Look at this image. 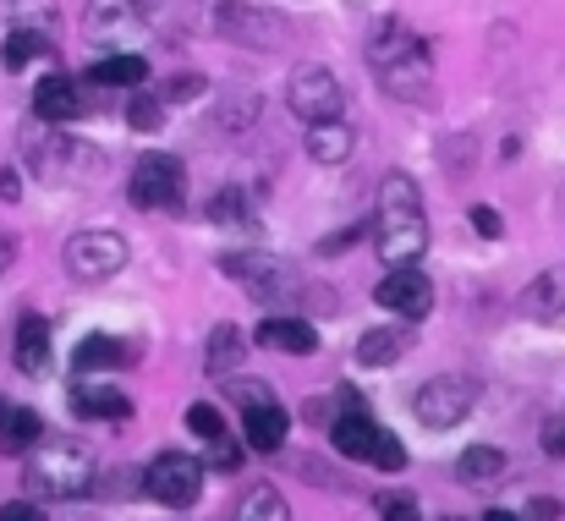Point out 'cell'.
<instances>
[{"label": "cell", "instance_id": "1", "mask_svg": "<svg viewBox=\"0 0 565 521\" xmlns=\"http://www.w3.org/2000/svg\"><path fill=\"white\" fill-rule=\"evenodd\" d=\"M379 242V258L395 269V264H417L423 247H428V214H423V192L406 171L384 176V192H379V220L369 225Z\"/></svg>", "mask_w": 565, "mask_h": 521}, {"label": "cell", "instance_id": "2", "mask_svg": "<svg viewBox=\"0 0 565 521\" xmlns=\"http://www.w3.org/2000/svg\"><path fill=\"white\" fill-rule=\"evenodd\" d=\"M369 66H374L379 88L401 105H428L434 99V61H428V44L406 28H379V39L369 44Z\"/></svg>", "mask_w": 565, "mask_h": 521}, {"label": "cell", "instance_id": "3", "mask_svg": "<svg viewBox=\"0 0 565 521\" xmlns=\"http://www.w3.org/2000/svg\"><path fill=\"white\" fill-rule=\"evenodd\" d=\"M28 450H33V461H28V489H33V495L77 500V495L88 489V478H94L88 445H77V439H66V434H55V439L39 434Z\"/></svg>", "mask_w": 565, "mask_h": 521}, {"label": "cell", "instance_id": "4", "mask_svg": "<svg viewBox=\"0 0 565 521\" xmlns=\"http://www.w3.org/2000/svg\"><path fill=\"white\" fill-rule=\"evenodd\" d=\"M188 28L198 33H220L236 44H280L286 39V22L269 17L264 6H247V0H188Z\"/></svg>", "mask_w": 565, "mask_h": 521}, {"label": "cell", "instance_id": "5", "mask_svg": "<svg viewBox=\"0 0 565 521\" xmlns=\"http://www.w3.org/2000/svg\"><path fill=\"white\" fill-rule=\"evenodd\" d=\"M61 264H66V275H72V280L99 286V280H110V275H121V269H127V236H121V231H105V225L77 231V236L61 247Z\"/></svg>", "mask_w": 565, "mask_h": 521}, {"label": "cell", "instance_id": "6", "mask_svg": "<svg viewBox=\"0 0 565 521\" xmlns=\"http://www.w3.org/2000/svg\"><path fill=\"white\" fill-rule=\"evenodd\" d=\"M143 495L160 500L166 511H188V506H198V495H203V467L192 456H182V450H166V456L149 461Z\"/></svg>", "mask_w": 565, "mask_h": 521}, {"label": "cell", "instance_id": "7", "mask_svg": "<svg viewBox=\"0 0 565 521\" xmlns=\"http://www.w3.org/2000/svg\"><path fill=\"white\" fill-rule=\"evenodd\" d=\"M417 423L423 428H456V423H467V412L478 406V384L467 379V373H439V379H428L423 390H417Z\"/></svg>", "mask_w": 565, "mask_h": 521}, {"label": "cell", "instance_id": "8", "mask_svg": "<svg viewBox=\"0 0 565 521\" xmlns=\"http://www.w3.org/2000/svg\"><path fill=\"white\" fill-rule=\"evenodd\" d=\"M188 198V166L177 155H143L132 166V203L138 209H182Z\"/></svg>", "mask_w": 565, "mask_h": 521}, {"label": "cell", "instance_id": "9", "mask_svg": "<svg viewBox=\"0 0 565 521\" xmlns=\"http://www.w3.org/2000/svg\"><path fill=\"white\" fill-rule=\"evenodd\" d=\"M286 94H291V110H297L302 121H330V116L347 110V88H341L335 72H324V66H297L291 83H286Z\"/></svg>", "mask_w": 565, "mask_h": 521}, {"label": "cell", "instance_id": "10", "mask_svg": "<svg viewBox=\"0 0 565 521\" xmlns=\"http://www.w3.org/2000/svg\"><path fill=\"white\" fill-rule=\"evenodd\" d=\"M374 302L384 313H395V319H423V313L434 308V286H428V275H417L412 264H395V275H384L374 286Z\"/></svg>", "mask_w": 565, "mask_h": 521}, {"label": "cell", "instance_id": "11", "mask_svg": "<svg viewBox=\"0 0 565 521\" xmlns=\"http://www.w3.org/2000/svg\"><path fill=\"white\" fill-rule=\"evenodd\" d=\"M220 269L236 280V286H247V291H264V297H275V291H291V269L280 264V258H269V253H225L220 258Z\"/></svg>", "mask_w": 565, "mask_h": 521}, {"label": "cell", "instance_id": "12", "mask_svg": "<svg viewBox=\"0 0 565 521\" xmlns=\"http://www.w3.org/2000/svg\"><path fill=\"white\" fill-rule=\"evenodd\" d=\"M83 28H88L94 39H105V44H127V39L143 28V17H138V0H88Z\"/></svg>", "mask_w": 565, "mask_h": 521}, {"label": "cell", "instance_id": "13", "mask_svg": "<svg viewBox=\"0 0 565 521\" xmlns=\"http://www.w3.org/2000/svg\"><path fill=\"white\" fill-rule=\"evenodd\" d=\"M313 132H308V155L319 160V166H347L352 155H358V132L341 121V116H330V121H308Z\"/></svg>", "mask_w": 565, "mask_h": 521}, {"label": "cell", "instance_id": "14", "mask_svg": "<svg viewBox=\"0 0 565 521\" xmlns=\"http://www.w3.org/2000/svg\"><path fill=\"white\" fill-rule=\"evenodd\" d=\"M286 428H291V423H286V406H275V395L247 406V450L275 456V450L286 445Z\"/></svg>", "mask_w": 565, "mask_h": 521}, {"label": "cell", "instance_id": "15", "mask_svg": "<svg viewBox=\"0 0 565 521\" xmlns=\"http://www.w3.org/2000/svg\"><path fill=\"white\" fill-rule=\"evenodd\" d=\"M330 439H335V450L347 456V461H369V450H374V439H379V428H374V417L363 412V406H347L335 423H330Z\"/></svg>", "mask_w": 565, "mask_h": 521}, {"label": "cell", "instance_id": "16", "mask_svg": "<svg viewBox=\"0 0 565 521\" xmlns=\"http://www.w3.org/2000/svg\"><path fill=\"white\" fill-rule=\"evenodd\" d=\"M132 357H138V347H127L116 336H83L77 351H72V368L77 373H105V368H132Z\"/></svg>", "mask_w": 565, "mask_h": 521}, {"label": "cell", "instance_id": "17", "mask_svg": "<svg viewBox=\"0 0 565 521\" xmlns=\"http://www.w3.org/2000/svg\"><path fill=\"white\" fill-rule=\"evenodd\" d=\"M33 110H39V121H72V116H83V94H77L72 77L55 72L33 88Z\"/></svg>", "mask_w": 565, "mask_h": 521}, {"label": "cell", "instance_id": "18", "mask_svg": "<svg viewBox=\"0 0 565 521\" xmlns=\"http://www.w3.org/2000/svg\"><path fill=\"white\" fill-rule=\"evenodd\" d=\"M17 368L28 379L50 368V319L44 313H22V325H17Z\"/></svg>", "mask_w": 565, "mask_h": 521}, {"label": "cell", "instance_id": "19", "mask_svg": "<svg viewBox=\"0 0 565 521\" xmlns=\"http://www.w3.org/2000/svg\"><path fill=\"white\" fill-rule=\"evenodd\" d=\"M258 347L308 357V351H319V330H313L308 319H264V325H258Z\"/></svg>", "mask_w": 565, "mask_h": 521}, {"label": "cell", "instance_id": "20", "mask_svg": "<svg viewBox=\"0 0 565 521\" xmlns=\"http://www.w3.org/2000/svg\"><path fill=\"white\" fill-rule=\"evenodd\" d=\"M72 412H77V417H127L132 401H127L121 390H110V384H88V379L77 373V384H72Z\"/></svg>", "mask_w": 565, "mask_h": 521}, {"label": "cell", "instance_id": "21", "mask_svg": "<svg viewBox=\"0 0 565 521\" xmlns=\"http://www.w3.org/2000/svg\"><path fill=\"white\" fill-rule=\"evenodd\" d=\"M88 77H94V83H105V88H138V83L149 77V61H143L138 50H116V55H105Z\"/></svg>", "mask_w": 565, "mask_h": 521}, {"label": "cell", "instance_id": "22", "mask_svg": "<svg viewBox=\"0 0 565 521\" xmlns=\"http://www.w3.org/2000/svg\"><path fill=\"white\" fill-rule=\"evenodd\" d=\"M412 351V330H369L363 341H358V362H369V368H390L395 357H406Z\"/></svg>", "mask_w": 565, "mask_h": 521}, {"label": "cell", "instance_id": "23", "mask_svg": "<svg viewBox=\"0 0 565 521\" xmlns=\"http://www.w3.org/2000/svg\"><path fill=\"white\" fill-rule=\"evenodd\" d=\"M561 308H565V286L555 269L539 275V280L522 291V313H533V319H561Z\"/></svg>", "mask_w": 565, "mask_h": 521}, {"label": "cell", "instance_id": "24", "mask_svg": "<svg viewBox=\"0 0 565 521\" xmlns=\"http://www.w3.org/2000/svg\"><path fill=\"white\" fill-rule=\"evenodd\" d=\"M505 472V450L500 445H472V450H461V461H456V478L461 483H489V478H500Z\"/></svg>", "mask_w": 565, "mask_h": 521}, {"label": "cell", "instance_id": "25", "mask_svg": "<svg viewBox=\"0 0 565 521\" xmlns=\"http://www.w3.org/2000/svg\"><path fill=\"white\" fill-rule=\"evenodd\" d=\"M39 434H44V428H39V412H28V406H6V417H0V445H6L11 456L28 450Z\"/></svg>", "mask_w": 565, "mask_h": 521}, {"label": "cell", "instance_id": "26", "mask_svg": "<svg viewBox=\"0 0 565 521\" xmlns=\"http://www.w3.org/2000/svg\"><path fill=\"white\" fill-rule=\"evenodd\" d=\"M242 351H247V341H242L231 325H220V330L209 336V347H203V357H209V373H236Z\"/></svg>", "mask_w": 565, "mask_h": 521}, {"label": "cell", "instance_id": "27", "mask_svg": "<svg viewBox=\"0 0 565 521\" xmlns=\"http://www.w3.org/2000/svg\"><path fill=\"white\" fill-rule=\"evenodd\" d=\"M236 517L253 521V517H269V521H286V500L269 489V483H258V489H247L242 500H236Z\"/></svg>", "mask_w": 565, "mask_h": 521}, {"label": "cell", "instance_id": "28", "mask_svg": "<svg viewBox=\"0 0 565 521\" xmlns=\"http://www.w3.org/2000/svg\"><path fill=\"white\" fill-rule=\"evenodd\" d=\"M209 220H225V225H236V220H253V203H247V192H242V187H225V192L209 203Z\"/></svg>", "mask_w": 565, "mask_h": 521}, {"label": "cell", "instance_id": "29", "mask_svg": "<svg viewBox=\"0 0 565 521\" xmlns=\"http://www.w3.org/2000/svg\"><path fill=\"white\" fill-rule=\"evenodd\" d=\"M160 121H166L160 94H154V99H127V127H132V132H160Z\"/></svg>", "mask_w": 565, "mask_h": 521}, {"label": "cell", "instance_id": "30", "mask_svg": "<svg viewBox=\"0 0 565 521\" xmlns=\"http://www.w3.org/2000/svg\"><path fill=\"white\" fill-rule=\"evenodd\" d=\"M33 55H39V33H33V28H17V33L6 39V72H22Z\"/></svg>", "mask_w": 565, "mask_h": 521}, {"label": "cell", "instance_id": "31", "mask_svg": "<svg viewBox=\"0 0 565 521\" xmlns=\"http://www.w3.org/2000/svg\"><path fill=\"white\" fill-rule=\"evenodd\" d=\"M369 461H374V467H384V472H401V467H406V445H401L395 434H384V428H379V439H374V450H369Z\"/></svg>", "mask_w": 565, "mask_h": 521}, {"label": "cell", "instance_id": "32", "mask_svg": "<svg viewBox=\"0 0 565 521\" xmlns=\"http://www.w3.org/2000/svg\"><path fill=\"white\" fill-rule=\"evenodd\" d=\"M203 88H209V83H203L198 72H188V77H171V83L160 88V105H166V110H171V105H188V99H198Z\"/></svg>", "mask_w": 565, "mask_h": 521}, {"label": "cell", "instance_id": "33", "mask_svg": "<svg viewBox=\"0 0 565 521\" xmlns=\"http://www.w3.org/2000/svg\"><path fill=\"white\" fill-rule=\"evenodd\" d=\"M188 428L198 439H214V434H225V417H220V406H209V401H198L188 412Z\"/></svg>", "mask_w": 565, "mask_h": 521}, {"label": "cell", "instance_id": "34", "mask_svg": "<svg viewBox=\"0 0 565 521\" xmlns=\"http://www.w3.org/2000/svg\"><path fill=\"white\" fill-rule=\"evenodd\" d=\"M209 445H214V456H209V461H214L220 472H236V467H242V445H236V439H225V434H214Z\"/></svg>", "mask_w": 565, "mask_h": 521}, {"label": "cell", "instance_id": "35", "mask_svg": "<svg viewBox=\"0 0 565 521\" xmlns=\"http://www.w3.org/2000/svg\"><path fill=\"white\" fill-rule=\"evenodd\" d=\"M374 511H379V517H401V521H412V517H417V500H412V495H379Z\"/></svg>", "mask_w": 565, "mask_h": 521}, {"label": "cell", "instance_id": "36", "mask_svg": "<svg viewBox=\"0 0 565 521\" xmlns=\"http://www.w3.org/2000/svg\"><path fill=\"white\" fill-rule=\"evenodd\" d=\"M472 231H478V236H489V242H494V236H505V220H500V209L478 203V209H472Z\"/></svg>", "mask_w": 565, "mask_h": 521}, {"label": "cell", "instance_id": "37", "mask_svg": "<svg viewBox=\"0 0 565 521\" xmlns=\"http://www.w3.org/2000/svg\"><path fill=\"white\" fill-rule=\"evenodd\" d=\"M17 198H22V176L6 166V171H0V203H17Z\"/></svg>", "mask_w": 565, "mask_h": 521}, {"label": "cell", "instance_id": "38", "mask_svg": "<svg viewBox=\"0 0 565 521\" xmlns=\"http://www.w3.org/2000/svg\"><path fill=\"white\" fill-rule=\"evenodd\" d=\"M544 450H550V456H565V423H561V417L544 428Z\"/></svg>", "mask_w": 565, "mask_h": 521}, {"label": "cell", "instance_id": "39", "mask_svg": "<svg viewBox=\"0 0 565 521\" xmlns=\"http://www.w3.org/2000/svg\"><path fill=\"white\" fill-rule=\"evenodd\" d=\"M527 517H539V521H561V517H565V506H561V500H533V506H527Z\"/></svg>", "mask_w": 565, "mask_h": 521}, {"label": "cell", "instance_id": "40", "mask_svg": "<svg viewBox=\"0 0 565 521\" xmlns=\"http://www.w3.org/2000/svg\"><path fill=\"white\" fill-rule=\"evenodd\" d=\"M0 521H39V506H6Z\"/></svg>", "mask_w": 565, "mask_h": 521}, {"label": "cell", "instance_id": "41", "mask_svg": "<svg viewBox=\"0 0 565 521\" xmlns=\"http://www.w3.org/2000/svg\"><path fill=\"white\" fill-rule=\"evenodd\" d=\"M11 258H17V242H11V236H0V275L11 269Z\"/></svg>", "mask_w": 565, "mask_h": 521}, {"label": "cell", "instance_id": "42", "mask_svg": "<svg viewBox=\"0 0 565 521\" xmlns=\"http://www.w3.org/2000/svg\"><path fill=\"white\" fill-rule=\"evenodd\" d=\"M6 406H11V401H0V417H6Z\"/></svg>", "mask_w": 565, "mask_h": 521}, {"label": "cell", "instance_id": "43", "mask_svg": "<svg viewBox=\"0 0 565 521\" xmlns=\"http://www.w3.org/2000/svg\"><path fill=\"white\" fill-rule=\"evenodd\" d=\"M138 6H160V0H138Z\"/></svg>", "mask_w": 565, "mask_h": 521}]
</instances>
